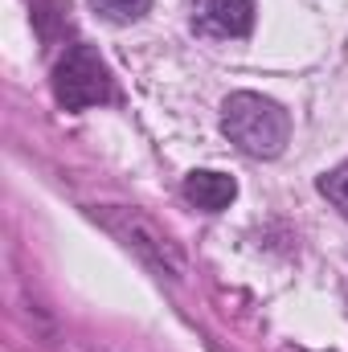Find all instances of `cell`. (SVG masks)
I'll return each mask as SVG.
<instances>
[{
	"mask_svg": "<svg viewBox=\"0 0 348 352\" xmlns=\"http://www.w3.org/2000/svg\"><path fill=\"white\" fill-rule=\"evenodd\" d=\"M221 131L238 152H246L254 160H270L287 148L291 119L274 98L254 94V90H238L221 102Z\"/></svg>",
	"mask_w": 348,
	"mask_h": 352,
	"instance_id": "cell-1",
	"label": "cell"
},
{
	"mask_svg": "<svg viewBox=\"0 0 348 352\" xmlns=\"http://www.w3.org/2000/svg\"><path fill=\"white\" fill-rule=\"evenodd\" d=\"M54 98L66 111H87V107L115 98V78H111L107 62L78 41V45H66V54L54 66Z\"/></svg>",
	"mask_w": 348,
	"mask_h": 352,
	"instance_id": "cell-2",
	"label": "cell"
},
{
	"mask_svg": "<svg viewBox=\"0 0 348 352\" xmlns=\"http://www.w3.org/2000/svg\"><path fill=\"white\" fill-rule=\"evenodd\" d=\"M94 221H102L127 250H135L140 258L148 266H156L160 274H173L180 278L184 274V258H180V250H176V242L152 221V217H144L140 209H119V205H102V209H94Z\"/></svg>",
	"mask_w": 348,
	"mask_h": 352,
	"instance_id": "cell-3",
	"label": "cell"
},
{
	"mask_svg": "<svg viewBox=\"0 0 348 352\" xmlns=\"http://www.w3.org/2000/svg\"><path fill=\"white\" fill-rule=\"evenodd\" d=\"M193 29L205 37H246L254 29V0H193Z\"/></svg>",
	"mask_w": 348,
	"mask_h": 352,
	"instance_id": "cell-4",
	"label": "cell"
},
{
	"mask_svg": "<svg viewBox=\"0 0 348 352\" xmlns=\"http://www.w3.org/2000/svg\"><path fill=\"white\" fill-rule=\"evenodd\" d=\"M184 197H188L197 209H205V213H221V209L238 197V184H234V176L201 168V173L184 176Z\"/></svg>",
	"mask_w": 348,
	"mask_h": 352,
	"instance_id": "cell-5",
	"label": "cell"
},
{
	"mask_svg": "<svg viewBox=\"0 0 348 352\" xmlns=\"http://www.w3.org/2000/svg\"><path fill=\"white\" fill-rule=\"evenodd\" d=\"M148 4H152V0H90V8H94L102 21H111V25L140 21V16L148 12Z\"/></svg>",
	"mask_w": 348,
	"mask_h": 352,
	"instance_id": "cell-6",
	"label": "cell"
},
{
	"mask_svg": "<svg viewBox=\"0 0 348 352\" xmlns=\"http://www.w3.org/2000/svg\"><path fill=\"white\" fill-rule=\"evenodd\" d=\"M320 192L340 209V217H348V160L345 164H336L332 173L320 176Z\"/></svg>",
	"mask_w": 348,
	"mask_h": 352,
	"instance_id": "cell-7",
	"label": "cell"
}]
</instances>
